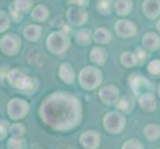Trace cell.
<instances>
[{"label":"cell","mask_w":160,"mask_h":149,"mask_svg":"<svg viewBox=\"0 0 160 149\" xmlns=\"http://www.w3.org/2000/svg\"><path fill=\"white\" fill-rule=\"evenodd\" d=\"M39 115L43 122L57 131H69L81 122V102L73 95L57 92L48 96L41 103Z\"/></svg>","instance_id":"cell-1"},{"label":"cell","mask_w":160,"mask_h":149,"mask_svg":"<svg viewBox=\"0 0 160 149\" xmlns=\"http://www.w3.org/2000/svg\"><path fill=\"white\" fill-rule=\"evenodd\" d=\"M7 80L11 87L22 92H33L38 87V82L35 78L29 77L24 72L18 69H12L8 72Z\"/></svg>","instance_id":"cell-2"},{"label":"cell","mask_w":160,"mask_h":149,"mask_svg":"<svg viewBox=\"0 0 160 149\" xmlns=\"http://www.w3.org/2000/svg\"><path fill=\"white\" fill-rule=\"evenodd\" d=\"M102 82V71L92 66H87L79 74L80 86L86 91H95Z\"/></svg>","instance_id":"cell-3"},{"label":"cell","mask_w":160,"mask_h":149,"mask_svg":"<svg viewBox=\"0 0 160 149\" xmlns=\"http://www.w3.org/2000/svg\"><path fill=\"white\" fill-rule=\"evenodd\" d=\"M46 47L54 55H62L70 47V38L64 31H54L47 37Z\"/></svg>","instance_id":"cell-4"},{"label":"cell","mask_w":160,"mask_h":149,"mask_svg":"<svg viewBox=\"0 0 160 149\" xmlns=\"http://www.w3.org/2000/svg\"><path fill=\"white\" fill-rule=\"evenodd\" d=\"M126 124V119L122 113L118 112H109L102 118V126L108 133L118 134L122 132Z\"/></svg>","instance_id":"cell-5"},{"label":"cell","mask_w":160,"mask_h":149,"mask_svg":"<svg viewBox=\"0 0 160 149\" xmlns=\"http://www.w3.org/2000/svg\"><path fill=\"white\" fill-rule=\"evenodd\" d=\"M29 102L23 98L14 97L7 103V113L13 120L23 119L29 112Z\"/></svg>","instance_id":"cell-6"},{"label":"cell","mask_w":160,"mask_h":149,"mask_svg":"<svg viewBox=\"0 0 160 149\" xmlns=\"http://www.w3.org/2000/svg\"><path fill=\"white\" fill-rule=\"evenodd\" d=\"M21 48V39L18 35L7 34L1 38L0 40V49L1 52L8 57H13L17 55Z\"/></svg>","instance_id":"cell-7"},{"label":"cell","mask_w":160,"mask_h":149,"mask_svg":"<svg viewBox=\"0 0 160 149\" xmlns=\"http://www.w3.org/2000/svg\"><path fill=\"white\" fill-rule=\"evenodd\" d=\"M114 31L118 37L122 39H128L135 36L137 33V27L133 22L126 19H120L115 22Z\"/></svg>","instance_id":"cell-8"},{"label":"cell","mask_w":160,"mask_h":149,"mask_svg":"<svg viewBox=\"0 0 160 149\" xmlns=\"http://www.w3.org/2000/svg\"><path fill=\"white\" fill-rule=\"evenodd\" d=\"M98 97L107 106L117 104L119 101V90L114 85H107L98 91Z\"/></svg>","instance_id":"cell-9"},{"label":"cell","mask_w":160,"mask_h":149,"mask_svg":"<svg viewBox=\"0 0 160 149\" xmlns=\"http://www.w3.org/2000/svg\"><path fill=\"white\" fill-rule=\"evenodd\" d=\"M66 18L69 22V24L75 27H81L89 18V15L84 9L80 7H70L66 13Z\"/></svg>","instance_id":"cell-10"},{"label":"cell","mask_w":160,"mask_h":149,"mask_svg":"<svg viewBox=\"0 0 160 149\" xmlns=\"http://www.w3.org/2000/svg\"><path fill=\"white\" fill-rule=\"evenodd\" d=\"M128 82L131 90L134 92L135 95H138L140 97L146 92H149L150 82L144 77L137 74L131 75V77L128 79Z\"/></svg>","instance_id":"cell-11"},{"label":"cell","mask_w":160,"mask_h":149,"mask_svg":"<svg viewBox=\"0 0 160 149\" xmlns=\"http://www.w3.org/2000/svg\"><path fill=\"white\" fill-rule=\"evenodd\" d=\"M80 143L85 149H98L101 144V134L96 130H87L81 134Z\"/></svg>","instance_id":"cell-12"},{"label":"cell","mask_w":160,"mask_h":149,"mask_svg":"<svg viewBox=\"0 0 160 149\" xmlns=\"http://www.w3.org/2000/svg\"><path fill=\"white\" fill-rule=\"evenodd\" d=\"M142 11L147 19H156L160 16V0H146L142 4Z\"/></svg>","instance_id":"cell-13"},{"label":"cell","mask_w":160,"mask_h":149,"mask_svg":"<svg viewBox=\"0 0 160 149\" xmlns=\"http://www.w3.org/2000/svg\"><path fill=\"white\" fill-rule=\"evenodd\" d=\"M142 47L147 51H156L160 48V36L154 32H148L143 35L142 39Z\"/></svg>","instance_id":"cell-14"},{"label":"cell","mask_w":160,"mask_h":149,"mask_svg":"<svg viewBox=\"0 0 160 149\" xmlns=\"http://www.w3.org/2000/svg\"><path fill=\"white\" fill-rule=\"evenodd\" d=\"M138 104L140 108L145 112H152L157 107L155 96L151 92H146L138 97Z\"/></svg>","instance_id":"cell-15"},{"label":"cell","mask_w":160,"mask_h":149,"mask_svg":"<svg viewBox=\"0 0 160 149\" xmlns=\"http://www.w3.org/2000/svg\"><path fill=\"white\" fill-rule=\"evenodd\" d=\"M58 75H59V78L68 85L73 84L76 79L75 70L73 69V67H72V65L69 63L61 64Z\"/></svg>","instance_id":"cell-16"},{"label":"cell","mask_w":160,"mask_h":149,"mask_svg":"<svg viewBox=\"0 0 160 149\" xmlns=\"http://www.w3.org/2000/svg\"><path fill=\"white\" fill-rule=\"evenodd\" d=\"M90 60L92 64L97 66H103L108 61V52L102 47L96 46L91 50Z\"/></svg>","instance_id":"cell-17"},{"label":"cell","mask_w":160,"mask_h":149,"mask_svg":"<svg viewBox=\"0 0 160 149\" xmlns=\"http://www.w3.org/2000/svg\"><path fill=\"white\" fill-rule=\"evenodd\" d=\"M42 34V28L39 25L30 24L23 30V35L27 41L30 42H36L40 39Z\"/></svg>","instance_id":"cell-18"},{"label":"cell","mask_w":160,"mask_h":149,"mask_svg":"<svg viewBox=\"0 0 160 149\" xmlns=\"http://www.w3.org/2000/svg\"><path fill=\"white\" fill-rule=\"evenodd\" d=\"M132 8H133V3L132 1H128V0H118L113 4L114 12L121 17L128 16L131 12Z\"/></svg>","instance_id":"cell-19"},{"label":"cell","mask_w":160,"mask_h":149,"mask_svg":"<svg viewBox=\"0 0 160 149\" xmlns=\"http://www.w3.org/2000/svg\"><path fill=\"white\" fill-rule=\"evenodd\" d=\"M112 39V35L108 29L106 27H100L98 28L95 33H93V41L98 44H102V45H106L108 44Z\"/></svg>","instance_id":"cell-20"},{"label":"cell","mask_w":160,"mask_h":149,"mask_svg":"<svg viewBox=\"0 0 160 149\" xmlns=\"http://www.w3.org/2000/svg\"><path fill=\"white\" fill-rule=\"evenodd\" d=\"M143 135L149 142H155L160 138V125L156 123L147 124L143 129Z\"/></svg>","instance_id":"cell-21"},{"label":"cell","mask_w":160,"mask_h":149,"mask_svg":"<svg viewBox=\"0 0 160 149\" xmlns=\"http://www.w3.org/2000/svg\"><path fill=\"white\" fill-rule=\"evenodd\" d=\"M32 18L37 22H45L48 20L49 16H50V11L48 7L43 4H37L36 6L33 8L31 13Z\"/></svg>","instance_id":"cell-22"},{"label":"cell","mask_w":160,"mask_h":149,"mask_svg":"<svg viewBox=\"0 0 160 149\" xmlns=\"http://www.w3.org/2000/svg\"><path fill=\"white\" fill-rule=\"evenodd\" d=\"M92 38H93V35L92 34V31L90 29L82 28L79 30L78 33L76 34L75 41L80 46H88L91 44Z\"/></svg>","instance_id":"cell-23"},{"label":"cell","mask_w":160,"mask_h":149,"mask_svg":"<svg viewBox=\"0 0 160 149\" xmlns=\"http://www.w3.org/2000/svg\"><path fill=\"white\" fill-rule=\"evenodd\" d=\"M119 62L125 68H133L136 65H138L135 53L130 51H124L121 54L119 57Z\"/></svg>","instance_id":"cell-24"},{"label":"cell","mask_w":160,"mask_h":149,"mask_svg":"<svg viewBox=\"0 0 160 149\" xmlns=\"http://www.w3.org/2000/svg\"><path fill=\"white\" fill-rule=\"evenodd\" d=\"M32 7H33V2L25 1V0H16V1H14V4H13V8L21 15L29 12V11L32 9Z\"/></svg>","instance_id":"cell-25"},{"label":"cell","mask_w":160,"mask_h":149,"mask_svg":"<svg viewBox=\"0 0 160 149\" xmlns=\"http://www.w3.org/2000/svg\"><path fill=\"white\" fill-rule=\"evenodd\" d=\"M30 56H28V61L29 63H31L32 61H34L32 64V66H36V67H40L43 66L44 62H45V57H44L43 53L41 51H36V50H32L30 53L28 54Z\"/></svg>","instance_id":"cell-26"},{"label":"cell","mask_w":160,"mask_h":149,"mask_svg":"<svg viewBox=\"0 0 160 149\" xmlns=\"http://www.w3.org/2000/svg\"><path fill=\"white\" fill-rule=\"evenodd\" d=\"M118 109L121 110L122 112H130L132 107H133V102L131 101V98L128 97H122L119 98V101L117 103Z\"/></svg>","instance_id":"cell-27"},{"label":"cell","mask_w":160,"mask_h":149,"mask_svg":"<svg viewBox=\"0 0 160 149\" xmlns=\"http://www.w3.org/2000/svg\"><path fill=\"white\" fill-rule=\"evenodd\" d=\"M25 132L26 128L22 123H13L9 127V133L12 137H16V138H23Z\"/></svg>","instance_id":"cell-28"},{"label":"cell","mask_w":160,"mask_h":149,"mask_svg":"<svg viewBox=\"0 0 160 149\" xmlns=\"http://www.w3.org/2000/svg\"><path fill=\"white\" fill-rule=\"evenodd\" d=\"M26 147V141L24 138L11 137L7 141V149H24Z\"/></svg>","instance_id":"cell-29"},{"label":"cell","mask_w":160,"mask_h":149,"mask_svg":"<svg viewBox=\"0 0 160 149\" xmlns=\"http://www.w3.org/2000/svg\"><path fill=\"white\" fill-rule=\"evenodd\" d=\"M148 73L152 76H159L160 75V60L154 59L153 61L148 64L147 66Z\"/></svg>","instance_id":"cell-30"},{"label":"cell","mask_w":160,"mask_h":149,"mask_svg":"<svg viewBox=\"0 0 160 149\" xmlns=\"http://www.w3.org/2000/svg\"><path fill=\"white\" fill-rule=\"evenodd\" d=\"M0 20H1V24H0V32H5L11 24V18L9 15L5 12V11H1L0 13Z\"/></svg>","instance_id":"cell-31"},{"label":"cell","mask_w":160,"mask_h":149,"mask_svg":"<svg viewBox=\"0 0 160 149\" xmlns=\"http://www.w3.org/2000/svg\"><path fill=\"white\" fill-rule=\"evenodd\" d=\"M121 149H144V147H143V144L139 140L131 138L123 143Z\"/></svg>","instance_id":"cell-32"},{"label":"cell","mask_w":160,"mask_h":149,"mask_svg":"<svg viewBox=\"0 0 160 149\" xmlns=\"http://www.w3.org/2000/svg\"><path fill=\"white\" fill-rule=\"evenodd\" d=\"M97 8L102 14H108L112 10V5L109 1H98L97 4Z\"/></svg>","instance_id":"cell-33"},{"label":"cell","mask_w":160,"mask_h":149,"mask_svg":"<svg viewBox=\"0 0 160 149\" xmlns=\"http://www.w3.org/2000/svg\"><path fill=\"white\" fill-rule=\"evenodd\" d=\"M135 55H136V58H137V62L138 64H142L144 61L146 60V50L144 49H137L135 51Z\"/></svg>","instance_id":"cell-34"},{"label":"cell","mask_w":160,"mask_h":149,"mask_svg":"<svg viewBox=\"0 0 160 149\" xmlns=\"http://www.w3.org/2000/svg\"><path fill=\"white\" fill-rule=\"evenodd\" d=\"M9 127H10V125L7 123V121H5V120L1 121V140L6 138V136L9 132Z\"/></svg>","instance_id":"cell-35"},{"label":"cell","mask_w":160,"mask_h":149,"mask_svg":"<svg viewBox=\"0 0 160 149\" xmlns=\"http://www.w3.org/2000/svg\"><path fill=\"white\" fill-rule=\"evenodd\" d=\"M156 29H157V31L160 33V19L157 21V23H156Z\"/></svg>","instance_id":"cell-36"},{"label":"cell","mask_w":160,"mask_h":149,"mask_svg":"<svg viewBox=\"0 0 160 149\" xmlns=\"http://www.w3.org/2000/svg\"><path fill=\"white\" fill-rule=\"evenodd\" d=\"M157 95H158V97H160V84H159L158 87H157Z\"/></svg>","instance_id":"cell-37"},{"label":"cell","mask_w":160,"mask_h":149,"mask_svg":"<svg viewBox=\"0 0 160 149\" xmlns=\"http://www.w3.org/2000/svg\"><path fill=\"white\" fill-rule=\"evenodd\" d=\"M156 149H160V148H156Z\"/></svg>","instance_id":"cell-38"}]
</instances>
